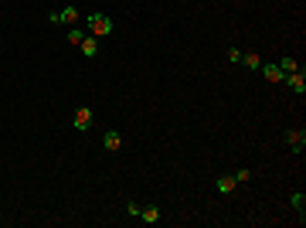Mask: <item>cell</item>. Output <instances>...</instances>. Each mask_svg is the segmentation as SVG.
I'll list each match as a JSON object with an SVG mask.
<instances>
[{
	"mask_svg": "<svg viewBox=\"0 0 306 228\" xmlns=\"http://www.w3.org/2000/svg\"><path fill=\"white\" fill-rule=\"evenodd\" d=\"M85 24H89V31H92L96 38H106V34H113V20L106 17V14H99V10H92V14L85 17Z\"/></svg>",
	"mask_w": 306,
	"mask_h": 228,
	"instance_id": "1",
	"label": "cell"
},
{
	"mask_svg": "<svg viewBox=\"0 0 306 228\" xmlns=\"http://www.w3.org/2000/svg\"><path fill=\"white\" fill-rule=\"evenodd\" d=\"M286 143H289V150L293 153H303V147H306V130L303 126H300V130H296V126H293V130H286Z\"/></svg>",
	"mask_w": 306,
	"mask_h": 228,
	"instance_id": "2",
	"label": "cell"
},
{
	"mask_svg": "<svg viewBox=\"0 0 306 228\" xmlns=\"http://www.w3.org/2000/svg\"><path fill=\"white\" fill-rule=\"evenodd\" d=\"M48 20L51 24H78V10L75 7H61V10H51Z\"/></svg>",
	"mask_w": 306,
	"mask_h": 228,
	"instance_id": "3",
	"label": "cell"
},
{
	"mask_svg": "<svg viewBox=\"0 0 306 228\" xmlns=\"http://www.w3.org/2000/svg\"><path fill=\"white\" fill-rule=\"evenodd\" d=\"M283 82H286V85H289V89H293L296 95H303V92H306V72H303V68H296V72H293V75H286Z\"/></svg>",
	"mask_w": 306,
	"mask_h": 228,
	"instance_id": "4",
	"label": "cell"
},
{
	"mask_svg": "<svg viewBox=\"0 0 306 228\" xmlns=\"http://www.w3.org/2000/svg\"><path fill=\"white\" fill-rule=\"evenodd\" d=\"M78 48H82V55H85V58H96L99 55V38H96V34H85Z\"/></svg>",
	"mask_w": 306,
	"mask_h": 228,
	"instance_id": "5",
	"label": "cell"
},
{
	"mask_svg": "<svg viewBox=\"0 0 306 228\" xmlns=\"http://www.w3.org/2000/svg\"><path fill=\"white\" fill-rule=\"evenodd\" d=\"M259 72H262V75H266V82H272V85L286 78L283 72H279V65H266V61H262V68H259Z\"/></svg>",
	"mask_w": 306,
	"mask_h": 228,
	"instance_id": "6",
	"label": "cell"
},
{
	"mask_svg": "<svg viewBox=\"0 0 306 228\" xmlns=\"http://www.w3.org/2000/svg\"><path fill=\"white\" fill-rule=\"evenodd\" d=\"M102 147H106V150H109V153H116V150H119V147H123V136L116 133V130H109V133L102 136Z\"/></svg>",
	"mask_w": 306,
	"mask_h": 228,
	"instance_id": "7",
	"label": "cell"
},
{
	"mask_svg": "<svg viewBox=\"0 0 306 228\" xmlns=\"http://www.w3.org/2000/svg\"><path fill=\"white\" fill-rule=\"evenodd\" d=\"M72 123H75V130H89L92 126V109H78Z\"/></svg>",
	"mask_w": 306,
	"mask_h": 228,
	"instance_id": "8",
	"label": "cell"
},
{
	"mask_svg": "<svg viewBox=\"0 0 306 228\" xmlns=\"http://www.w3.org/2000/svg\"><path fill=\"white\" fill-rule=\"evenodd\" d=\"M276 65H279V72H283V75H293V72H296V68H300V61H296V58H279V61H276Z\"/></svg>",
	"mask_w": 306,
	"mask_h": 228,
	"instance_id": "9",
	"label": "cell"
},
{
	"mask_svg": "<svg viewBox=\"0 0 306 228\" xmlns=\"http://www.w3.org/2000/svg\"><path fill=\"white\" fill-rule=\"evenodd\" d=\"M235 188H238V184H235V177H231V174L218 177V191H221V194H235Z\"/></svg>",
	"mask_w": 306,
	"mask_h": 228,
	"instance_id": "10",
	"label": "cell"
},
{
	"mask_svg": "<svg viewBox=\"0 0 306 228\" xmlns=\"http://www.w3.org/2000/svg\"><path fill=\"white\" fill-rule=\"evenodd\" d=\"M140 222H147V225H156V222H160V208H143L140 211Z\"/></svg>",
	"mask_w": 306,
	"mask_h": 228,
	"instance_id": "11",
	"label": "cell"
},
{
	"mask_svg": "<svg viewBox=\"0 0 306 228\" xmlns=\"http://www.w3.org/2000/svg\"><path fill=\"white\" fill-rule=\"evenodd\" d=\"M289 205H293V208L300 211V218H303V208H306V194H303V191H296V194L289 198Z\"/></svg>",
	"mask_w": 306,
	"mask_h": 228,
	"instance_id": "12",
	"label": "cell"
},
{
	"mask_svg": "<svg viewBox=\"0 0 306 228\" xmlns=\"http://www.w3.org/2000/svg\"><path fill=\"white\" fill-rule=\"evenodd\" d=\"M242 61H245L249 68H262V55H255V51H249V55H242Z\"/></svg>",
	"mask_w": 306,
	"mask_h": 228,
	"instance_id": "13",
	"label": "cell"
},
{
	"mask_svg": "<svg viewBox=\"0 0 306 228\" xmlns=\"http://www.w3.org/2000/svg\"><path fill=\"white\" fill-rule=\"evenodd\" d=\"M82 38H85L82 27H72V31H68V44H82Z\"/></svg>",
	"mask_w": 306,
	"mask_h": 228,
	"instance_id": "14",
	"label": "cell"
},
{
	"mask_svg": "<svg viewBox=\"0 0 306 228\" xmlns=\"http://www.w3.org/2000/svg\"><path fill=\"white\" fill-rule=\"evenodd\" d=\"M231 177H235V184H249L252 171H235V174H231Z\"/></svg>",
	"mask_w": 306,
	"mask_h": 228,
	"instance_id": "15",
	"label": "cell"
},
{
	"mask_svg": "<svg viewBox=\"0 0 306 228\" xmlns=\"http://www.w3.org/2000/svg\"><path fill=\"white\" fill-rule=\"evenodd\" d=\"M228 61H235V65H238V61H242V51H238V48H228Z\"/></svg>",
	"mask_w": 306,
	"mask_h": 228,
	"instance_id": "16",
	"label": "cell"
},
{
	"mask_svg": "<svg viewBox=\"0 0 306 228\" xmlns=\"http://www.w3.org/2000/svg\"><path fill=\"white\" fill-rule=\"evenodd\" d=\"M126 211H130V215H133V218H140V211H143V208H140V205H136V201H130V205H126Z\"/></svg>",
	"mask_w": 306,
	"mask_h": 228,
	"instance_id": "17",
	"label": "cell"
}]
</instances>
